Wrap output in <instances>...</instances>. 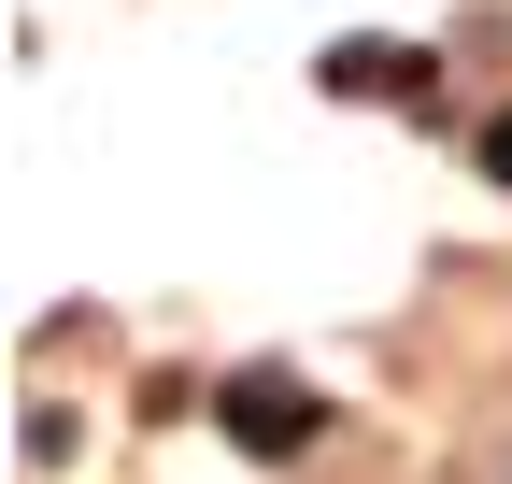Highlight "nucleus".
I'll list each match as a JSON object with an SVG mask.
<instances>
[{"label": "nucleus", "mask_w": 512, "mask_h": 484, "mask_svg": "<svg viewBox=\"0 0 512 484\" xmlns=\"http://www.w3.org/2000/svg\"><path fill=\"white\" fill-rule=\"evenodd\" d=\"M484 171H498V186H512V114H498V129H484Z\"/></svg>", "instance_id": "obj_2"}, {"label": "nucleus", "mask_w": 512, "mask_h": 484, "mask_svg": "<svg viewBox=\"0 0 512 484\" xmlns=\"http://www.w3.org/2000/svg\"><path fill=\"white\" fill-rule=\"evenodd\" d=\"M214 413H228V428H242V442H256V456H285V442H299V428H313V385H285V371H242V385H228V399H214Z\"/></svg>", "instance_id": "obj_1"}]
</instances>
